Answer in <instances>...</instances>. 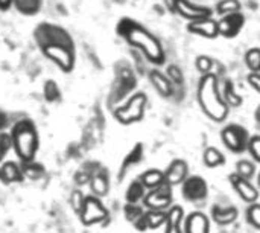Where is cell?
<instances>
[{"label": "cell", "instance_id": "1", "mask_svg": "<svg viewBox=\"0 0 260 233\" xmlns=\"http://www.w3.org/2000/svg\"><path fill=\"white\" fill-rule=\"evenodd\" d=\"M198 99L209 118L219 122L227 116V104L219 96L218 82L213 75H207L203 78L198 90Z\"/></svg>", "mask_w": 260, "mask_h": 233}, {"label": "cell", "instance_id": "2", "mask_svg": "<svg viewBox=\"0 0 260 233\" xmlns=\"http://www.w3.org/2000/svg\"><path fill=\"white\" fill-rule=\"evenodd\" d=\"M221 137H222L224 145L233 153L241 154L245 150H248L250 136H248V131L241 125L232 124V125L225 127L221 133Z\"/></svg>", "mask_w": 260, "mask_h": 233}, {"label": "cell", "instance_id": "3", "mask_svg": "<svg viewBox=\"0 0 260 233\" xmlns=\"http://www.w3.org/2000/svg\"><path fill=\"white\" fill-rule=\"evenodd\" d=\"M181 194L186 201H190V203L203 201L209 195L207 182L200 176H190L181 183Z\"/></svg>", "mask_w": 260, "mask_h": 233}, {"label": "cell", "instance_id": "4", "mask_svg": "<svg viewBox=\"0 0 260 233\" xmlns=\"http://www.w3.org/2000/svg\"><path fill=\"white\" fill-rule=\"evenodd\" d=\"M172 186L163 183L154 189H149V192L145 195L143 203L148 209L152 211H165L172 206Z\"/></svg>", "mask_w": 260, "mask_h": 233}, {"label": "cell", "instance_id": "5", "mask_svg": "<svg viewBox=\"0 0 260 233\" xmlns=\"http://www.w3.org/2000/svg\"><path fill=\"white\" fill-rule=\"evenodd\" d=\"M229 180H230V185H232V188L235 189V192H236L245 203L251 205V203H256V201H257V198H259V191H257V188H256L248 179H244V177H241L239 174L233 172V174L229 177Z\"/></svg>", "mask_w": 260, "mask_h": 233}, {"label": "cell", "instance_id": "6", "mask_svg": "<svg viewBox=\"0 0 260 233\" xmlns=\"http://www.w3.org/2000/svg\"><path fill=\"white\" fill-rule=\"evenodd\" d=\"M128 35H129L131 41L136 43L137 46H140L152 60L160 61V58H161V50H160L158 43H157L152 37H149V35H148L146 32H143L142 29H133Z\"/></svg>", "mask_w": 260, "mask_h": 233}, {"label": "cell", "instance_id": "7", "mask_svg": "<svg viewBox=\"0 0 260 233\" xmlns=\"http://www.w3.org/2000/svg\"><path fill=\"white\" fill-rule=\"evenodd\" d=\"M166 218H168V212L149 209L148 212H143L142 217L137 218L133 224L137 229V232H146L161 227L166 223Z\"/></svg>", "mask_w": 260, "mask_h": 233}, {"label": "cell", "instance_id": "8", "mask_svg": "<svg viewBox=\"0 0 260 233\" xmlns=\"http://www.w3.org/2000/svg\"><path fill=\"white\" fill-rule=\"evenodd\" d=\"M14 139H15V145L18 148V153L24 157V159H30L32 154H34V150H35V137H34V133L29 127H24L23 124L15 130V134H14Z\"/></svg>", "mask_w": 260, "mask_h": 233}, {"label": "cell", "instance_id": "9", "mask_svg": "<svg viewBox=\"0 0 260 233\" xmlns=\"http://www.w3.org/2000/svg\"><path fill=\"white\" fill-rule=\"evenodd\" d=\"M165 172V183L169 185V186H177V185H181L186 179H187V172H189V165L181 160V159H177L174 160Z\"/></svg>", "mask_w": 260, "mask_h": 233}, {"label": "cell", "instance_id": "10", "mask_svg": "<svg viewBox=\"0 0 260 233\" xmlns=\"http://www.w3.org/2000/svg\"><path fill=\"white\" fill-rule=\"evenodd\" d=\"M84 206V221L91 224V223H96V221H101L107 217V211L102 208V205L94 200V198H88L85 200V203L82 205Z\"/></svg>", "mask_w": 260, "mask_h": 233}, {"label": "cell", "instance_id": "11", "mask_svg": "<svg viewBox=\"0 0 260 233\" xmlns=\"http://www.w3.org/2000/svg\"><path fill=\"white\" fill-rule=\"evenodd\" d=\"M210 212H212L213 221H216L221 226L232 224L233 221H236V218L239 215V212H238V209L235 206H225V208H222L219 205H215Z\"/></svg>", "mask_w": 260, "mask_h": 233}, {"label": "cell", "instance_id": "12", "mask_svg": "<svg viewBox=\"0 0 260 233\" xmlns=\"http://www.w3.org/2000/svg\"><path fill=\"white\" fill-rule=\"evenodd\" d=\"M183 218H184V211L181 206H171L168 211V218H166V230L165 233H184L183 232Z\"/></svg>", "mask_w": 260, "mask_h": 233}, {"label": "cell", "instance_id": "13", "mask_svg": "<svg viewBox=\"0 0 260 233\" xmlns=\"http://www.w3.org/2000/svg\"><path fill=\"white\" fill-rule=\"evenodd\" d=\"M184 233H210L209 218L201 212H193L184 223Z\"/></svg>", "mask_w": 260, "mask_h": 233}, {"label": "cell", "instance_id": "14", "mask_svg": "<svg viewBox=\"0 0 260 233\" xmlns=\"http://www.w3.org/2000/svg\"><path fill=\"white\" fill-rule=\"evenodd\" d=\"M143 105H145V98L143 95H137L128 107H125L123 110L119 111V118L123 121V122H131L134 119H139L142 116V111H143Z\"/></svg>", "mask_w": 260, "mask_h": 233}, {"label": "cell", "instance_id": "15", "mask_svg": "<svg viewBox=\"0 0 260 233\" xmlns=\"http://www.w3.org/2000/svg\"><path fill=\"white\" fill-rule=\"evenodd\" d=\"M139 180L146 189H154L165 183V172L160 169H148L139 177Z\"/></svg>", "mask_w": 260, "mask_h": 233}, {"label": "cell", "instance_id": "16", "mask_svg": "<svg viewBox=\"0 0 260 233\" xmlns=\"http://www.w3.org/2000/svg\"><path fill=\"white\" fill-rule=\"evenodd\" d=\"M145 195H146V188L142 185L140 180H134V182L128 186L126 194H125V198H126L128 203L137 205L142 198H145Z\"/></svg>", "mask_w": 260, "mask_h": 233}, {"label": "cell", "instance_id": "17", "mask_svg": "<svg viewBox=\"0 0 260 233\" xmlns=\"http://www.w3.org/2000/svg\"><path fill=\"white\" fill-rule=\"evenodd\" d=\"M241 24H242L241 15H239V14H232V15L225 17V18L221 21L219 29H221V32L225 34V35H233L235 32H238V29H239Z\"/></svg>", "mask_w": 260, "mask_h": 233}, {"label": "cell", "instance_id": "18", "mask_svg": "<svg viewBox=\"0 0 260 233\" xmlns=\"http://www.w3.org/2000/svg\"><path fill=\"white\" fill-rule=\"evenodd\" d=\"M204 163L209 168H218L225 163V157L222 156V153L219 150L210 147L204 151Z\"/></svg>", "mask_w": 260, "mask_h": 233}, {"label": "cell", "instance_id": "19", "mask_svg": "<svg viewBox=\"0 0 260 233\" xmlns=\"http://www.w3.org/2000/svg\"><path fill=\"white\" fill-rule=\"evenodd\" d=\"M175 8L178 12H181L184 17H204L209 14V9H198V8H193L189 5V2L186 0H177L175 3Z\"/></svg>", "mask_w": 260, "mask_h": 233}, {"label": "cell", "instance_id": "20", "mask_svg": "<svg viewBox=\"0 0 260 233\" xmlns=\"http://www.w3.org/2000/svg\"><path fill=\"white\" fill-rule=\"evenodd\" d=\"M151 79H152V82H154L155 89L158 90V93H161L163 96H169V95H171V92H172L171 84H169V81H168L161 73H158V72H152Z\"/></svg>", "mask_w": 260, "mask_h": 233}, {"label": "cell", "instance_id": "21", "mask_svg": "<svg viewBox=\"0 0 260 233\" xmlns=\"http://www.w3.org/2000/svg\"><path fill=\"white\" fill-rule=\"evenodd\" d=\"M247 223L251 224L254 229L260 230V205L259 203H251L247 211H245Z\"/></svg>", "mask_w": 260, "mask_h": 233}, {"label": "cell", "instance_id": "22", "mask_svg": "<svg viewBox=\"0 0 260 233\" xmlns=\"http://www.w3.org/2000/svg\"><path fill=\"white\" fill-rule=\"evenodd\" d=\"M190 29L193 32H200V34H204L207 37H215L216 32H218V26L213 23V21H200V23H193L190 26Z\"/></svg>", "mask_w": 260, "mask_h": 233}, {"label": "cell", "instance_id": "23", "mask_svg": "<svg viewBox=\"0 0 260 233\" xmlns=\"http://www.w3.org/2000/svg\"><path fill=\"white\" fill-rule=\"evenodd\" d=\"M236 174H239L244 179L251 180L254 177V174H256V166L248 160H239L236 163Z\"/></svg>", "mask_w": 260, "mask_h": 233}, {"label": "cell", "instance_id": "24", "mask_svg": "<svg viewBox=\"0 0 260 233\" xmlns=\"http://www.w3.org/2000/svg\"><path fill=\"white\" fill-rule=\"evenodd\" d=\"M143 212H145V211L142 209V206L131 205V203H128V205L125 206V218H126L128 221H131V223H134L137 218H140Z\"/></svg>", "mask_w": 260, "mask_h": 233}, {"label": "cell", "instance_id": "25", "mask_svg": "<svg viewBox=\"0 0 260 233\" xmlns=\"http://www.w3.org/2000/svg\"><path fill=\"white\" fill-rule=\"evenodd\" d=\"M3 179L6 180V182H14V180H20V177H21V174H20V171H18V168L14 165V163H8L5 168H3Z\"/></svg>", "mask_w": 260, "mask_h": 233}, {"label": "cell", "instance_id": "26", "mask_svg": "<svg viewBox=\"0 0 260 233\" xmlns=\"http://www.w3.org/2000/svg\"><path fill=\"white\" fill-rule=\"evenodd\" d=\"M224 96H225V101H227L229 104L235 105V107L241 105V102H242L241 96H239V95H236V93L233 92L232 84H227V89H225V92H224Z\"/></svg>", "mask_w": 260, "mask_h": 233}, {"label": "cell", "instance_id": "27", "mask_svg": "<svg viewBox=\"0 0 260 233\" xmlns=\"http://www.w3.org/2000/svg\"><path fill=\"white\" fill-rule=\"evenodd\" d=\"M248 151L251 153V156L254 157V160L260 163V137L259 136H256V137H251V139H250Z\"/></svg>", "mask_w": 260, "mask_h": 233}, {"label": "cell", "instance_id": "28", "mask_svg": "<svg viewBox=\"0 0 260 233\" xmlns=\"http://www.w3.org/2000/svg\"><path fill=\"white\" fill-rule=\"evenodd\" d=\"M140 157H142V147L140 145H137L133 151H131V154L125 159V163H123V168H128L129 165H133V163H137L139 160H140Z\"/></svg>", "mask_w": 260, "mask_h": 233}, {"label": "cell", "instance_id": "29", "mask_svg": "<svg viewBox=\"0 0 260 233\" xmlns=\"http://www.w3.org/2000/svg\"><path fill=\"white\" fill-rule=\"evenodd\" d=\"M247 63L251 69L259 70L260 69V50H251L247 56Z\"/></svg>", "mask_w": 260, "mask_h": 233}, {"label": "cell", "instance_id": "30", "mask_svg": "<svg viewBox=\"0 0 260 233\" xmlns=\"http://www.w3.org/2000/svg\"><path fill=\"white\" fill-rule=\"evenodd\" d=\"M93 182H94L93 183V189L96 192H99V194H105V191H107V179L102 177V176H96Z\"/></svg>", "mask_w": 260, "mask_h": 233}, {"label": "cell", "instance_id": "31", "mask_svg": "<svg viewBox=\"0 0 260 233\" xmlns=\"http://www.w3.org/2000/svg\"><path fill=\"white\" fill-rule=\"evenodd\" d=\"M239 8L236 0H225L219 3V12H230V11H236Z\"/></svg>", "mask_w": 260, "mask_h": 233}, {"label": "cell", "instance_id": "32", "mask_svg": "<svg viewBox=\"0 0 260 233\" xmlns=\"http://www.w3.org/2000/svg\"><path fill=\"white\" fill-rule=\"evenodd\" d=\"M210 67H212V61L209 60V58H200L198 60V69L201 70V72H209L210 70Z\"/></svg>", "mask_w": 260, "mask_h": 233}, {"label": "cell", "instance_id": "33", "mask_svg": "<svg viewBox=\"0 0 260 233\" xmlns=\"http://www.w3.org/2000/svg\"><path fill=\"white\" fill-rule=\"evenodd\" d=\"M8 147H9V140H8V137L0 136V159H2V156L6 153Z\"/></svg>", "mask_w": 260, "mask_h": 233}, {"label": "cell", "instance_id": "34", "mask_svg": "<svg viewBox=\"0 0 260 233\" xmlns=\"http://www.w3.org/2000/svg\"><path fill=\"white\" fill-rule=\"evenodd\" d=\"M250 82H251V85H253L257 92H260V75H251V76H250Z\"/></svg>", "mask_w": 260, "mask_h": 233}, {"label": "cell", "instance_id": "35", "mask_svg": "<svg viewBox=\"0 0 260 233\" xmlns=\"http://www.w3.org/2000/svg\"><path fill=\"white\" fill-rule=\"evenodd\" d=\"M256 119H257V122L260 124V105L257 107V110H256Z\"/></svg>", "mask_w": 260, "mask_h": 233}, {"label": "cell", "instance_id": "36", "mask_svg": "<svg viewBox=\"0 0 260 233\" xmlns=\"http://www.w3.org/2000/svg\"><path fill=\"white\" fill-rule=\"evenodd\" d=\"M9 3H11V0H0V5L2 6H8Z\"/></svg>", "mask_w": 260, "mask_h": 233}, {"label": "cell", "instance_id": "37", "mask_svg": "<svg viewBox=\"0 0 260 233\" xmlns=\"http://www.w3.org/2000/svg\"><path fill=\"white\" fill-rule=\"evenodd\" d=\"M3 125H5V118H3V116L0 114V128H2Z\"/></svg>", "mask_w": 260, "mask_h": 233}, {"label": "cell", "instance_id": "38", "mask_svg": "<svg viewBox=\"0 0 260 233\" xmlns=\"http://www.w3.org/2000/svg\"><path fill=\"white\" fill-rule=\"evenodd\" d=\"M257 180H259V188H260V174L257 176Z\"/></svg>", "mask_w": 260, "mask_h": 233}]
</instances>
